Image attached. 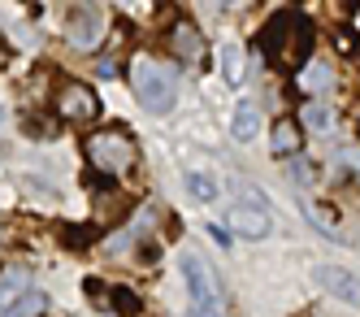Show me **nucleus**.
<instances>
[{
  "mask_svg": "<svg viewBox=\"0 0 360 317\" xmlns=\"http://www.w3.org/2000/svg\"><path fill=\"white\" fill-rule=\"evenodd\" d=\"M87 161L100 170V174H109V178H122L126 170H135V144L122 135V130H100V135L87 139Z\"/></svg>",
  "mask_w": 360,
  "mask_h": 317,
  "instance_id": "7ed1b4c3",
  "label": "nucleus"
},
{
  "mask_svg": "<svg viewBox=\"0 0 360 317\" xmlns=\"http://www.w3.org/2000/svg\"><path fill=\"white\" fill-rule=\"evenodd\" d=\"M57 113L65 122L87 126V122L100 118V100H96V92L87 83H61V92H57Z\"/></svg>",
  "mask_w": 360,
  "mask_h": 317,
  "instance_id": "423d86ee",
  "label": "nucleus"
},
{
  "mask_svg": "<svg viewBox=\"0 0 360 317\" xmlns=\"http://www.w3.org/2000/svg\"><path fill=\"white\" fill-rule=\"evenodd\" d=\"M274 156H295L300 152V144H304V135H300V122L295 118H278L274 122Z\"/></svg>",
  "mask_w": 360,
  "mask_h": 317,
  "instance_id": "f8f14e48",
  "label": "nucleus"
},
{
  "mask_svg": "<svg viewBox=\"0 0 360 317\" xmlns=\"http://www.w3.org/2000/svg\"><path fill=\"white\" fill-rule=\"evenodd\" d=\"M100 31H105V18H100V9H91V5L65 9V35H70L74 48H96V44H100Z\"/></svg>",
  "mask_w": 360,
  "mask_h": 317,
  "instance_id": "0eeeda50",
  "label": "nucleus"
},
{
  "mask_svg": "<svg viewBox=\"0 0 360 317\" xmlns=\"http://www.w3.org/2000/svg\"><path fill=\"white\" fill-rule=\"evenodd\" d=\"M308 213H313V222H321L326 230H334V213H330V204H308Z\"/></svg>",
  "mask_w": 360,
  "mask_h": 317,
  "instance_id": "6ab92c4d",
  "label": "nucleus"
},
{
  "mask_svg": "<svg viewBox=\"0 0 360 317\" xmlns=\"http://www.w3.org/2000/svg\"><path fill=\"white\" fill-rule=\"evenodd\" d=\"M35 309H44V296H39V292H27V296H22V300L9 309V313H0V317H31Z\"/></svg>",
  "mask_w": 360,
  "mask_h": 317,
  "instance_id": "f3484780",
  "label": "nucleus"
},
{
  "mask_svg": "<svg viewBox=\"0 0 360 317\" xmlns=\"http://www.w3.org/2000/svg\"><path fill=\"white\" fill-rule=\"evenodd\" d=\"M339 48L352 52V48H356V35H352V31H339Z\"/></svg>",
  "mask_w": 360,
  "mask_h": 317,
  "instance_id": "aec40b11",
  "label": "nucleus"
},
{
  "mask_svg": "<svg viewBox=\"0 0 360 317\" xmlns=\"http://www.w3.org/2000/svg\"><path fill=\"white\" fill-rule=\"evenodd\" d=\"M178 270H183L187 296H191V317H221V296H217V282H213L209 266L195 252H183L178 256Z\"/></svg>",
  "mask_w": 360,
  "mask_h": 317,
  "instance_id": "20e7f679",
  "label": "nucleus"
},
{
  "mask_svg": "<svg viewBox=\"0 0 360 317\" xmlns=\"http://www.w3.org/2000/svg\"><path fill=\"white\" fill-rule=\"evenodd\" d=\"M169 44H174V52L178 57H195L200 52V31L183 18V22H174V35H169Z\"/></svg>",
  "mask_w": 360,
  "mask_h": 317,
  "instance_id": "4468645a",
  "label": "nucleus"
},
{
  "mask_svg": "<svg viewBox=\"0 0 360 317\" xmlns=\"http://www.w3.org/2000/svg\"><path fill=\"white\" fill-rule=\"evenodd\" d=\"M31 292V282H27V274H22V270H9L5 278H0V313H9L22 296H27Z\"/></svg>",
  "mask_w": 360,
  "mask_h": 317,
  "instance_id": "ddd939ff",
  "label": "nucleus"
},
{
  "mask_svg": "<svg viewBox=\"0 0 360 317\" xmlns=\"http://www.w3.org/2000/svg\"><path fill=\"white\" fill-rule=\"evenodd\" d=\"M113 304H117L122 317H135V313H139V296L126 292V287H117V292H113Z\"/></svg>",
  "mask_w": 360,
  "mask_h": 317,
  "instance_id": "a211bd4d",
  "label": "nucleus"
},
{
  "mask_svg": "<svg viewBox=\"0 0 360 317\" xmlns=\"http://www.w3.org/2000/svg\"><path fill=\"white\" fill-rule=\"evenodd\" d=\"M317 282L326 287L334 300H343V304H360V278H356V274H347L343 266H317Z\"/></svg>",
  "mask_w": 360,
  "mask_h": 317,
  "instance_id": "6e6552de",
  "label": "nucleus"
},
{
  "mask_svg": "<svg viewBox=\"0 0 360 317\" xmlns=\"http://www.w3.org/2000/svg\"><path fill=\"white\" fill-rule=\"evenodd\" d=\"M183 182H187V192H191V200H200V204H213V200H217V192H221L213 174H187Z\"/></svg>",
  "mask_w": 360,
  "mask_h": 317,
  "instance_id": "2eb2a0df",
  "label": "nucleus"
},
{
  "mask_svg": "<svg viewBox=\"0 0 360 317\" xmlns=\"http://www.w3.org/2000/svg\"><path fill=\"white\" fill-rule=\"evenodd\" d=\"M261 126H265V118H261V109H256L252 100H243L239 109H235V122H230V135H235L239 144H252L256 135H261Z\"/></svg>",
  "mask_w": 360,
  "mask_h": 317,
  "instance_id": "1a4fd4ad",
  "label": "nucleus"
},
{
  "mask_svg": "<svg viewBox=\"0 0 360 317\" xmlns=\"http://www.w3.org/2000/svg\"><path fill=\"white\" fill-rule=\"evenodd\" d=\"M131 87L139 96V104L148 113H169L174 100H178V78L169 66L152 61V57H135L131 61Z\"/></svg>",
  "mask_w": 360,
  "mask_h": 317,
  "instance_id": "f03ea898",
  "label": "nucleus"
},
{
  "mask_svg": "<svg viewBox=\"0 0 360 317\" xmlns=\"http://www.w3.org/2000/svg\"><path fill=\"white\" fill-rule=\"evenodd\" d=\"M230 222H235V230L248 235V240H265L269 235V204H265V196L256 187H243L235 209H230Z\"/></svg>",
  "mask_w": 360,
  "mask_h": 317,
  "instance_id": "39448f33",
  "label": "nucleus"
},
{
  "mask_svg": "<svg viewBox=\"0 0 360 317\" xmlns=\"http://www.w3.org/2000/svg\"><path fill=\"white\" fill-rule=\"evenodd\" d=\"M300 122L308 130H317V135H330V130L339 126V113H334V104H326V100H308L300 109Z\"/></svg>",
  "mask_w": 360,
  "mask_h": 317,
  "instance_id": "9d476101",
  "label": "nucleus"
},
{
  "mask_svg": "<svg viewBox=\"0 0 360 317\" xmlns=\"http://www.w3.org/2000/svg\"><path fill=\"white\" fill-rule=\"evenodd\" d=\"M295 78H300V87H304L308 96H321V92L334 87V70H330L326 61H304Z\"/></svg>",
  "mask_w": 360,
  "mask_h": 317,
  "instance_id": "9b49d317",
  "label": "nucleus"
},
{
  "mask_svg": "<svg viewBox=\"0 0 360 317\" xmlns=\"http://www.w3.org/2000/svg\"><path fill=\"white\" fill-rule=\"evenodd\" d=\"M221 74H226V83H239V78L248 74V70H243V48H239V44H221Z\"/></svg>",
  "mask_w": 360,
  "mask_h": 317,
  "instance_id": "dca6fc26",
  "label": "nucleus"
},
{
  "mask_svg": "<svg viewBox=\"0 0 360 317\" xmlns=\"http://www.w3.org/2000/svg\"><path fill=\"white\" fill-rule=\"evenodd\" d=\"M261 44H265V52H269V61L300 70V66L308 61V52H313V26L304 22L300 9H282V13L269 18Z\"/></svg>",
  "mask_w": 360,
  "mask_h": 317,
  "instance_id": "f257e3e1",
  "label": "nucleus"
}]
</instances>
